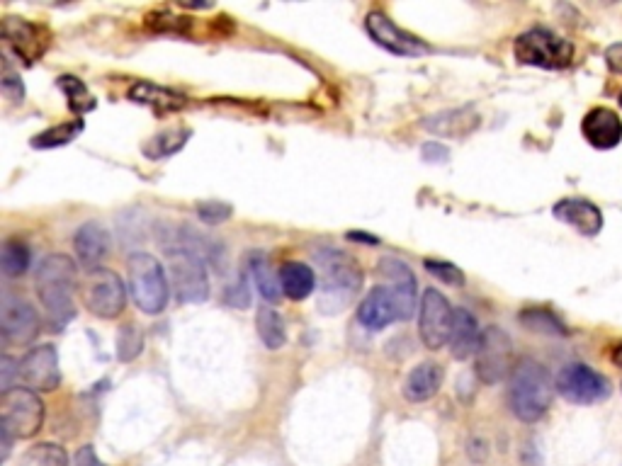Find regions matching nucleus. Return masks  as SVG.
<instances>
[{
  "label": "nucleus",
  "instance_id": "nucleus-3",
  "mask_svg": "<svg viewBox=\"0 0 622 466\" xmlns=\"http://www.w3.org/2000/svg\"><path fill=\"white\" fill-rule=\"evenodd\" d=\"M316 265L321 270L319 309L324 314H341L363 289V270L343 250H321L316 253Z\"/></svg>",
  "mask_w": 622,
  "mask_h": 466
},
{
  "label": "nucleus",
  "instance_id": "nucleus-23",
  "mask_svg": "<svg viewBox=\"0 0 622 466\" xmlns=\"http://www.w3.org/2000/svg\"><path fill=\"white\" fill-rule=\"evenodd\" d=\"M246 275L251 277L260 292V297L265 301L277 304V301L285 297V294H282L280 272L273 270V265H270L268 255H265L263 250H251V253L246 255Z\"/></svg>",
  "mask_w": 622,
  "mask_h": 466
},
{
  "label": "nucleus",
  "instance_id": "nucleus-28",
  "mask_svg": "<svg viewBox=\"0 0 622 466\" xmlns=\"http://www.w3.org/2000/svg\"><path fill=\"white\" fill-rule=\"evenodd\" d=\"M190 129H168V132L156 134L144 144V156L151 161H161V158L175 156L190 139Z\"/></svg>",
  "mask_w": 622,
  "mask_h": 466
},
{
  "label": "nucleus",
  "instance_id": "nucleus-19",
  "mask_svg": "<svg viewBox=\"0 0 622 466\" xmlns=\"http://www.w3.org/2000/svg\"><path fill=\"white\" fill-rule=\"evenodd\" d=\"M3 39L5 44L15 49V54L20 59H25L27 64L42 56V37H39V27L32 22L22 20V17H5L3 20Z\"/></svg>",
  "mask_w": 622,
  "mask_h": 466
},
{
  "label": "nucleus",
  "instance_id": "nucleus-24",
  "mask_svg": "<svg viewBox=\"0 0 622 466\" xmlns=\"http://www.w3.org/2000/svg\"><path fill=\"white\" fill-rule=\"evenodd\" d=\"M440 386H443V367L435 365V362H423L406 377L404 396L414 403H423L433 399Z\"/></svg>",
  "mask_w": 622,
  "mask_h": 466
},
{
  "label": "nucleus",
  "instance_id": "nucleus-14",
  "mask_svg": "<svg viewBox=\"0 0 622 466\" xmlns=\"http://www.w3.org/2000/svg\"><path fill=\"white\" fill-rule=\"evenodd\" d=\"M365 30L377 44H380L382 49H387L389 54L418 56L428 51V47L421 42V39L401 30L397 22H394L387 13H382V10H372V13H367Z\"/></svg>",
  "mask_w": 622,
  "mask_h": 466
},
{
  "label": "nucleus",
  "instance_id": "nucleus-30",
  "mask_svg": "<svg viewBox=\"0 0 622 466\" xmlns=\"http://www.w3.org/2000/svg\"><path fill=\"white\" fill-rule=\"evenodd\" d=\"M83 129H86V122L76 117L73 122H64L56 124L52 129H44L42 134H37L35 139H32V146H35V149H59V146L71 144Z\"/></svg>",
  "mask_w": 622,
  "mask_h": 466
},
{
  "label": "nucleus",
  "instance_id": "nucleus-13",
  "mask_svg": "<svg viewBox=\"0 0 622 466\" xmlns=\"http://www.w3.org/2000/svg\"><path fill=\"white\" fill-rule=\"evenodd\" d=\"M377 272H380L384 287H387L389 294L394 297V304H397L399 311V321H409V318L414 316L416 306H421L418 304V282L414 272H411V267L406 265L404 260L387 255V258H382L380 265H377Z\"/></svg>",
  "mask_w": 622,
  "mask_h": 466
},
{
  "label": "nucleus",
  "instance_id": "nucleus-29",
  "mask_svg": "<svg viewBox=\"0 0 622 466\" xmlns=\"http://www.w3.org/2000/svg\"><path fill=\"white\" fill-rule=\"evenodd\" d=\"M56 85H59L61 90H64L66 100H69V107L71 112L76 115L78 119H81L83 115H88V112H93L95 107H98V102H95L93 95H90L88 85L81 81V78L76 76H61L59 81H56Z\"/></svg>",
  "mask_w": 622,
  "mask_h": 466
},
{
  "label": "nucleus",
  "instance_id": "nucleus-20",
  "mask_svg": "<svg viewBox=\"0 0 622 466\" xmlns=\"http://www.w3.org/2000/svg\"><path fill=\"white\" fill-rule=\"evenodd\" d=\"M358 321L363 323L365 328H370V331H382V328L399 321L397 304H394V297L389 294L387 287H375L370 294H367L358 309Z\"/></svg>",
  "mask_w": 622,
  "mask_h": 466
},
{
  "label": "nucleus",
  "instance_id": "nucleus-43",
  "mask_svg": "<svg viewBox=\"0 0 622 466\" xmlns=\"http://www.w3.org/2000/svg\"><path fill=\"white\" fill-rule=\"evenodd\" d=\"M467 452H469V457L474 459V462H484V459H486L484 440H472V442H469Z\"/></svg>",
  "mask_w": 622,
  "mask_h": 466
},
{
  "label": "nucleus",
  "instance_id": "nucleus-31",
  "mask_svg": "<svg viewBox=\"0 0 622 466\" xmlns=\"http://www.w3.org/2000/svg\"><path fill=\"white\" fill-rule=\"evenodd\" d=\"M520 323H523V326L533 333L559 335V338H562V335H569L567 326H564V323L547 309H523V314H520Z\"/></svg>",
  "mask_w": 622,
  "mask_h": 466
},
{
  "label": "nucleus",
  "instance_id": "nucleus-21",
  "mask_svg": "<svg viewBox=\"0 0 622 466\" xmlns=\"http://www.w3.org/2000/svg\"><path fill=\"white\" fill-rule=\"evenodd\" d=\"M482 331L472 311L455 309V323L450 333V352L455 360L465 362L469 357H477L479 345H482Z\"/></svg>",
  "mask_w": 622,
  "mask_h": 466
},
{
  "label": "nucleus",
  "instance_id": "nucleus-32",
  "mask_svg": "<svg viewBox=\"0 0 622 466\" xmlns=\"http://www.w3.org/2000/svg\"><path fill=\"white\" fill-rule=\"evenodd\" d=\"M467 110H450V112H440V115H433L431 119H423V127L433 134H448V136H462L467 134L469 124H467Z\"/></svg>",
  "mask_w": 622,
  "mask_h": 466
},
{
  "label": "nucleus",
  "instance_id": "nucleus-10",
  "mask_svg": "<svg viewBox=\"0 0 622 466\" xmlns=\"http://www.w3.org/2000/svg\"><path fill=\"white\" fill-rule=\"evenodd\" d=\"M557 391L559 396H564L569 403H601L613 394V386L608 379L603 377L596 369L574 362V365L562 367V372L557 374Z\"/></svg>",
  "mask_w": 622,
  "mask_h": 466
},
{
  "label": "nucleus",
  "instance_id": "nucleus-9",
  "mask_svg": "<svg viewBox=\"0 0 622 466\" xmlns=\"http://www.w3.org/2000/svg\"><path fill=\"white\" fill-rule=\"evenodd\" d=\"M418 333L428 350H440L450 343L452 323H455V309L450 306L448 297L438 289H426L418 306Z\"/></svg>",
  "mask_w": 622,
  "mask_h": 466
},
{
  "label": "nucleus",
  "instance_id": "nucleus-5",
  "mask_svg": "<svg viewBox=\"0 0 622 466\" xmlns=\"http://www.w3.org/2000/svg\"><path fill=\"white\" fill-rule=\"evenodd\" d=\"M168 272H171V287L180 304H202L209 297V275L207 265L195 250L183 243H166Z\"/></svg>",
  "mask_w": 622,
  "mask_h": 466
},
{
  "label": "nucleus",
  "instance_id": "nucleus-2",
  "mask_svg": "<svg viewBox=\"0 0 622 466\" xmlns=\"http://www.w3.org/2000/svg\"><path fill=\"white\" fill-rule=\"evenodd\" d=\"M557 386L552 384L550 372L535 362L533 357H523L516 362L508 384V406L513 416L523 423H537L552 406V396Z\"/></svg>",
  "mask_w": 622,
  "mask_h": 466
},
{
  "label": "nucleus",
  "instance_id": "nucleus-26",
  "mask_svg": "<svg viewBox=\"0 0 622 466\" xmlns=\"http://www.w3.org/2000/svg\"><path fill=\"white\" fill-rule=\"evenodd\" d=\"M30 248L22 238H5L3 248H0V272L5 280H18L30 267Z\"/></svg>",
  "mask_w": 622,
  "mask_h": 466
},
{
  "label": "nucleus",
  "instance_id": "nucleus-18",
  "mask_svg": "<svg viewBox=\"0 0 622 466\" xmlns=\"http://www.w3.org/2000/svg\"><path fill=\"white\" fill-rule=\"evenodd\" d=\"M73 250L78 255V263L86 270H95L110 253V233L98 221H86L73 236Z\"/></svg>",
  "mask_w": 622,
  "mask_h": 466
},
{
  "label": "nucleus",
  "instance_id": "nucleus-11",
  "mask_svg": "<svg viewBox=\"0 0 622 466\" xmlns=\"http://www.w3.org/2000/svg\"><path fill=\"white\" fill-rule=\"evenodd\" d=\"M513 343L499 326L486 328L477 350V377L484 384H499L513 372Z\"/></svg>",
  "mask_w": 622,
  "mask_h": 466
},
{
  "label": "nucleus",
  "instance_id": "nucleus-7",
  "mask_svg": "<svg viewBox=\"0 0 622 466\" xmlns=\"http://www.w3.org/2000/svg\"><path fill=\"white\" fill-rule=\"evenodd\" d=\"M44 425V403L32 389L5 391L0 396V428L8 430L15 440H30Z\"/></svg>",
  "mask_w": 622,
  "mask_h": 466
},
{
  "label": "nucleus",
  "instance_id": "nucleus-17",
  "mask_svg": "<svg viewBox=\"0 0 622 466\" xmlns=\"http://www.w3.org/2000/svg\"><path fill=\"white\" fill-rule=\"evenodd\" d=\"M552 214L574 231H579L581 236H596L603 229L601 209L581 197H564L554 204Z\"/></svg>",
  "mask_w": 622,
  "mask_h": 466
},
{
  "label": "nucleus",
  "instance_id": "nucleus-27",
  "mask_svg": "<svg viewBox=\"0 0 622 466\" xmlns=\"http://www.w3.org/2000/svg\"><path fill=\"white\" fill-rule=\"evenodd\" d=\"M256 328L268 350H280L287 343L285 321H282L280 311L273 309V306H260L256 314Z\"/></svg>",
  "mask_w": 622,
  "mask_h": 466
},
{
  "label": "nucleus",
  "instance_id": "nucleus-46",
  "mask_svg": "<svg viewBox=\"0 0 622 466\" xmlns=\"http://www.w3.org/2000/svg\"><path fill=\"white\" fill-rule=\"evenodd\" d=\"M620 105H622V93H620Z\"/></svg>",
  "mask_w": 622,
  "mask_h": 466
},
{
  "label": "nucleus",
  "instance_id": "nucleus-39",
  "mask_svg": "<svg viewBox=\"0 0 622 466\" xmlns=\"http://www.w3.org/2000/svg\"><path fill=\"white\" fill-rule=\"evenodd\" d=\"M3 93L8 95L10 100L13 102H22L25 100V85H22V81H20V76H15V73H10L8 68H5V73H3Z\"/></svg>",
  "mask_w": 622,
  "mask_h": 466
},
{
  "label": "nucleus",
  "instance_id": "nucleus-36",
  "mask_svg": "<svg viewBox=\"0 0 622 466\" xmlns=\"http://www.w3.org/2000/svg\"><path fill=\"white\" fill-rule=\"evenodd\" d=\"M423 267H426L433 277H438L440 282L450 284V287H462V284H465V275H462L460 267L445 263V260H426Z\"/></svg>",
  "mask_w": 622,
  "mask_h": 466
},
{
  "label": "nucleus",
  "instance_id": "nucleus-16",
  "mask_svg": "<svg viewBox=\"0 0 622 466\" xmlns=\"http://www.w3.org/2000/svg\"><path fill=\"white\" fill-rule=\"evenodd\" d=\"M581 134L593 149H615L622 141V119L610 107H593L581 122Z\"/></svg>",
  "mask_w": 622,
  "mask_h": 466
},
{
  "label": "nucleus",
  "instance_id": "nucleus-40",
  "mask_svg": "<svg viewBox=\"0 0 622 466\" xmlns=\"http://www.w3.org/2000/svg\"><path fill=\"white\" fill-rule=\"evenodd\" d=\"M605 64H608V68L613 73H622V42L618 44H610L608 49H605Z\"/></svg>",
  "mask_w": 622,
  "mask_h": 466
},
{
  "label": "nucleus",
  "instance_id": "nucleus-38",
  "mask_svg": "<svg viewBox=\"0 0 622 466\" xmlns=\"http://www.w3.org/2000/svg\"><path fill=\"white\" fill-rule=\"evenodd\" d=\"M15 382H20V362L13 360V357L3 355L0 357V389L10 391L15 389Z\"/></svg>",
  "mask_w": 622,
  "mask_h": 466
},
{
  "label": "nucleus",
  "instance_id": "nucleus-6",
  "mask_svg": "<svg viewBox=\"0 0 622 466\" xmlns=\"http://www.w3.org/2000/svg\"><path fill=\"white\" fill-rule=\"evenodd\" d=\"M513 54H516L518 64L562 71L574 59V44L547 27H533V30L518 34V39L513 42Z\"/></svg>",
  "mask_w": 622,
  "mask_h": 466
},
{
  "label": "nucleus",
  "instance_id": "nucleus-45",
  "mask_svg": "<svg viewBox=\"0 0 622 466\" xmlns=\"http://www.w3.org/2000/svg\"><path fill=\"white\" fill-rule=\"evenodd\" d=\"M610 360H613V362H615V365H618V367L622 369V343L618 345V348H615V350H613V355H610Z\"/></svg>",
  "mask_w": 622,
  "mask_h": 466
},
{
  "label": "nucleus",
  "instance_id": "nucleus-35",
  "mask_svg": "<svg viewBox=\"0 0 622 466\" xmlns=\"http://www.w3.org/2000/svg\"><path fill=\"white\" fill-rule=\"evenodd\" d=\"M231 214H234V207H231V204H226V202L207 200V202L197 204V217H200V221H205V224H209V226L224 224V221L231 219Z\"/></svg>",
  "mask_w": 622,
  "mask_h": 466
},
{
  "label": "nucleus",
  "instance_id": "nucleus-33",
  "mask_svg": "<svg viewBox=\"0 0 622 466\" xmlns=\"http://www.w3.org/2000/svg\"><path fill=\"white\" fill-rule=\"evenodd\" d=\"M144 350V333L134 323H124L117 333V360L120 362H132L137 360Z\"/></svg>",
  "mask_w": 622,
  "mask_h": 466
},
{
  "label": "nucleus",
  "instance_id": "nucleus-8",
  "mask_svg": "<svg viewBox=\"0 0 622 466\" xmlns=\"http://www.w3.org/2000/svg\"><path fill=\"white\" fill-rule=\"evenodd\" d=\"M81 297L90 314L98 318H117L127 306V289H124L122 277L107 267L86 270Z\"/></svg>",
  "mask_w": 622,
  "mask_h": 466
},
{
  "label": "nucleus",
  "instance_id": "nucleus-4",
  "mask_svg": "<svg viewBox=\"0 0 622 466\" xmlns=\"http://www.w3.org/2000/svg\"><path fill=\"white\" fill-rule=\"evenodd\" d=\"M127 272L129 292L139 311L149 316L161 314L173 292L161 260H156L151 253H132L127 260Z\"/></svg>",
  "mask_w": 622,
  "mask_h": 466
},
{
  "label": "nucleus",
  "instance_id": "nucleus-41",
  "mask_svg": "<svg viewBox=\"0 0 622 466\" xmlns=\"http://www.w3.org/2000/svg\"><path fill=\"white\" fill-rule=\"evenodd\" d=\"M73 466H105V464L100 462L93 447L86 445L76 452V457H73Z\"/></svg>",
  "mask_w": 622,
  "mask_h": 466
},
{
  "label": "nucleus",
  "instance_id": "nucleus-1",
  "mask_svg": "<svg viewBox=\"0 0 622 466\" xmlns=\"http://www.w3.org/2000/svg\"><path fill=\"white\" fill-rule=\"evenodd\" d=\"M78 267L69 255H47L35 272L37 297L47 311L54 328L66 326L76 316L73 292H76Z\"/></svg>",
  "mask_w": 622,
  "mask_h": 466
},
{
  "label": "nucleus",
  "instance_id": "nucleus-25",
  "mask_svg": "<svg viewBox=\"0 0 622 466\" xmlns=\"http://www.w3.org/2000/svg\"><path fill=\"white\" fill-rule=\"evenodd\" d=\"M280 284H282V294L292 301H302L311 297L316 287V272L314 267H309L307 263H299V260H292V263H285L280 267Z\"/></svg>",
  "mask_w": 622,
  "mask_h": 466
},
{
  "label": "nucleus",
  "instance_id": "nucleus-34",
  "mask_svg": "<svg viewBox=\"0 0 622 466\" xmlns=\"http://www.w3.org/2000/svg\"><path fill=\"white\" fill-rule=\"evenodd\" d=\"M22 466H69V457H66L64 447L44 442V445L32 447V450L22 457Z\"/></svg>",
  "mask_w": 622,
  "mask_h": 466
},
{
  "label": "nucleus",
  "instance_id": "nucleus-44",
  "mask_svg": "<svg viewBox=\"0 0 622 466\" xmlns=\"http://www.w3.org/2000/svg\"><path fill=\"white\" fill-rule=\"evenodd\" d=\"M13 440H15V437L10 435L8 430L0 428V447H3V450H0V459H8V454H10V445H13Z\"/></svg>",
  "mask_w": 622,
  "mask_h": 466
},
{
  "label": "nucleus",
  "instance_id": "nucleus-42",
  "mask_svg": "<svg viewBox=\"0 0 622 466\" xmlns=\"http://www.w3.org/2000/svg\"><path fill=\"white\" fill-rule=\"evenodd\" d=\"M423 156H426V161H445L448 149H443V146L438 144H426L423 146Z\"/></svg>",
  "mask_w": 622,
  "mask_h": 466
},
{
  "label": "nucleus",
  "instance_id": "nucleus-37",
  "mask_svg": "<svg viewBox=\"0 0 622 466\" xmlns=\"http://www.w3.org/2000/svg\"><path fill=\"white\" fill-rule=\"evenodd\" d=\"M224 301L234 309H248L251 306V284L246 280V272H241L236 277V282H231L224 292Z\"/></svg>",
  "mask_w": 622,
  "mask_h": 466
},
{
  "label": "nucleus",
  "instance_id": "nucleus-12",
  "mask_svg": "<svg viewBox=\"0 0 622 466\" xmlns=\"http://www.w3.org/2000/svg\"><path fill=\"white\" fill-rule=\"evenodd\" d=\"M0 335L5 343L25 345L39 335V316L27 299L5 292L0 301Z\"/></svg>",
  "mask_w": 622,
  "mask_h": 466
},
{
  "label": "nucleus",
  "instance_id": "nucleus-15",
  "mask_svg": "<svg viewBox=\"0 0 622 466\" xmlns=\"http://www.w3.org/2000/svg\"><path fill=\"white\" fill-rule=\"evenodd\" d=\"M20 382L32 391H54L61 384L59 355L54 345H37L20 360Z\"/></svg>",
  "mask_w": 622,
  "mask_h": 466
},
{
  "label": "nucleus",
  "instance_id": "nucleus-22",
  "mask_svg": "<svg viewBox=\"0 0 622 466\" xmlns=\"http://www.w3.org/2000/svg\"><path fill=\"white\" fill-rule=\"evenodd\" d=\"M129 100L151 107L156 115H171V112H180L185 105H188L185 95L175 93V90L171 88H163V85L149 83V81H139L137 85H132V90H129Z\"/></svg>",
  "mask_w": 622,
  "mask_h": 466
}]
</instances>
